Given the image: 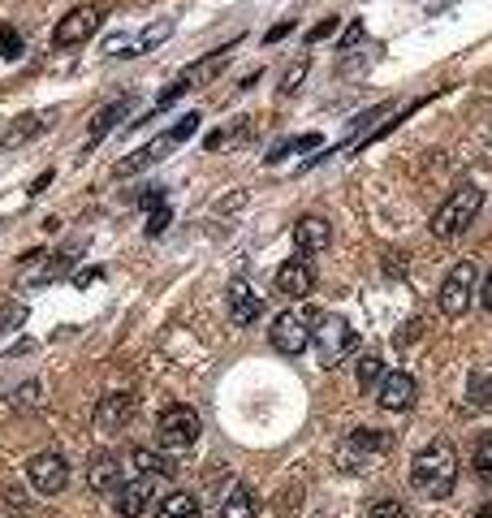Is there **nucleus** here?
<instances>
[{
    "mask_svg": "<svg viewBox=\"0 0 492 518\" xmlns=\"http://www.w3.org/2000/svg\"><path fill=\"white\" fill-rule=\"evenodd\" d=\"M458 484V454L449 441H428L410 458V488L428 501H445Z\"/></svg>",
    "mask_w": 492,
    "mask_h": 518,
    "instance_id": "f257e3e1",
    "label": "nucleus"
},
{
    "mask_svg": "<svg viewBox=\"0 0 492 518\" xmlns=\"http://www.w3.org/2000/svg\"><path fill=\"white\" fill-rule=\"evenodd\" d=\"M480 208H484V190L475 186V182H467V186H458L454 195H449L441 208L432 212V221H428V229H432V238H462L467 229L475 225V216H480Z\"/></svg>",
    "mask_w": 492,
    "mask_h": 518,
    "instance_id": "f03ea898",
    "label": "nucleus"
},
{
    "mask_svg": "<svg viewBox=\"0 0 492 518\" xmlns=\"http://www.w3.org/2000/svg\"><path fill=\"white\" fill-rule=\"evenodd\" d=\"M316 324H320V311L290 307V311H281V316L272 320L268 342H272V350H277V354H290V359H298V354L316 342Z\"/></svg>",
    "mask_w": 492,
    "mask_h": 518,
    "instance_id": "7ed1b4c3",
    "label": "nucleus"
},
{
    "mask_svg": "<svg viewBox=\"0 0 492 518\" xmlns=\"http://www.w3.org/2000/svg\"><path fill=\"white\" fill-rule=\"evenodd\" d=\"M389 449H393V432H385V428H359V432H350L346 441H341L337 462H341V471H367V467H376Z\"/></svg>",
    "mask_w": 492,
    "mask_h": 518,
    "instance_id": "20e7f679",
    "label": "nucleus"
},
{
    "mask_svg": "<svg viewBox=\"0 0 492 518\" xmlns=\"http://www.w3.org/2000/svg\"><path fill=\"white\" fill-rule=\"evenodd\" d=\"M199 121H203L199 113H186V117H177V126H173V130H164L156 143H147V147H139V152H134L130 160H121V165H117V177H130V173H143V169H152L156 160H164V156L173 152V147H182V143L190 139V134L199 130Z\"/></svg>",
    "mask_w": 492,
    "mask_h": 518,
    "instance_id": "39448f33",
    "label": "nucleus"
},
{
    "mask_svg": "<svg viewBox=\"0 0 492 518\" xmlns=\"http://www.w3.org/2000/svg\"><path fill=\"white\" fill-rule=\"evenodd\" d=\"M108 497H113V514L117 518H139L147 510V501L156 497V475L143 471V467H134Z\"/></svg>",
    "mask_w": 492,
    "mask_h": 518,
    "instance_id": "423d86ee",
    "label": "nucleus"
},
{
    "mask_svg": "<svg viewBox=\"0 0 492 518\" xmlns=\"http://www.w3.org/2000/svg\"><path fill=\"white\" fill-rule=\"evenodd\" d=\"M316 350H320V363L328 367V372H337L341 363L350 359L354 350H359V337H354V329L346 320H320V329H316Z\"/></svg>",
    "mask_w": 492,
    "mask_h": 518,
    "instance_id": "0eeeda50",
    "label": "nucleus"
},
{
    "mask_svg": "<svg viewBox=\"0 0 492 518\" xmlns=\"http://www.w3.org/2000/svg\"><path fill=\"white\" fill-rule=\"evenodd\" d=\"M475 285H480V264H475V259H462V264H458V268L445 277L441 294H436V303H441L445 316H462V311L471 307Z\"/></svg>",
    "mask_w": 492,
    "mask_h": 518,
    "instance_id": "6e6552de",
    "label": "nucleus"
},
{
    "mask_svg": "<svg viewBox=\"0 0 492 518\" xmlns=\"http://www.w3.org/2000/svg\"><path fill=\"white\" fill-rule=\"evenodd\" d=\"M156 436L164 449H190L203 436V419L190 411V406H169L156 424Z\"/></svg>",
    "mask_w": 492,
    "mask_h": 518,
    "instance_id": "1a4fd4ad",
    "label": "nucleus"
},
{
    "mask_svg": "<svg viewBox=\"0 0 492 518\" xmlns=\"http://www.w3.org/2000/svg\"><path fill=\"white\" fill-rule=\"evenodd\" d=\"M26 475H31V484H35L44 497H57L61 488L70 484V462H65V454H57V449H44V454L31 458Z\"/></svg>",
    "mask_w": 492,
    "mask_h": 518,
    "instance_id": "9d476101",
    "label": "nucleus"
},
{
    "mask_svg": "<svg viewBox=\"0 0 492 518\" xmlns=\"http://www.w3.org/2000/svg\"><path fill=\"white\" fill-rule=\"evenodd\" d=\"M100 18H104V13L91 9V5L70 9L57 22V31H52V48H78V44H87V39L95 35V26H100Z\"/></svg>",
    "mask_w": 492,
    "mask_h": 518,
    "instance_id": "9b49d317",
    "label": "nucleus"
},
{
    "mask_svg": "<svg viewBox=\"0 0 492 518\" xmlns=\"http://www.w3.org/2000/svg\"><path fill=\"white\" fill-rule=\"evenodd\" d=\"M376 398L385 411H410L419 398V385H415V376L410 372H385V380L376 385Z\"/></svg>",
    "mask_w": 492,
    "mask_h": 518,
    "instance_id": "f8f14e48",
    "label": "nucleus"
},
{
    "mask_svg": "<svg viewBox=\"0 0 492 518\" xmlns=\"http://www.w3.org/2000/svg\"><path fill=\"white\" fill-rule=\"evenodd\" d=\"M259 316H264V298H259L246 281H234V285H229V320H234L238 329H251Z\"/></svg>",
    "mask_w": 492,
    "mask_h": 518,
    "instance_id": "ddd939ff",
    "label": "nucleus"
},
{
    "mask_svg": "<svg viewBox=\"0 0 492 518\" xmlns=\"http://www.w3.org/2000/svg\"><path fill=\"white\" fill-rule=\"evenodd\" d=\"M311 285H316V272H311L307 259H285L281 272H277V294L285 298H307L311 294Z\"/></svg>",
    "mask_w": 492,
    "mask_h": 518,
    "instance_id": "4468645a",
    "label": "nucleus"
},
{
    "mask_svg": "<svg viewBox=\"0 0 492 518\" xmlns=\"http://www.w3.org/2000/svg\"><path fill=\"white\" fill-rule=\"evenodd\" d=\"M328 242H333V225H328L324 216H303V221L294 225L298 255H320V251H328Z\"/></svg>",
    "mask_w": 492,
    "mask_h": 518,
    "instance_id": "2eb2a0df",
    "label": "nucleus"
},
{
    "mask_svg": "<svg viewBox=\"0 0 492 518\" xmlns=\"http://www.w3.org/2000/svg\"><path fill=\"white\" fill-rule=\"evenodd\" d=\"M126 475H130V467H126V458H117V454H100L87 467V480H91L95 493H113Z\"/></svg>",
    "mask_w": 492,
    "mask_h": 518,
    "instance_id": "dca6fc26",
    "label": "nucleus"
},
{
    "mask_svg": "<svg viewBox=\"0 0 492 518\" xmlns=\"http://www.w3.org/2000/svg\"><path fill=\"white\" fill-rule=\"evenodd\" d=\"M130 108H134V100L126 95V100H113L108 108H100V113H95V121H91V134H87V147H95L104 139V134H113L117 126H121V117H130Z\"/></svg>",
    "mask_w": 492,
    "mask_h": 518,
    "instance_id": "f3484780",
    "label": "nucleus"
},
{
    "mask_svg": "<svg viewBox=\"0 0 492 518\" xmlns=\"http://www.w3.org/2000/svg\"><path fill=\"white\" fill-rule=\"evenodd\" d=\"M221 518H259V501L246 484H234L229 497L221 501Z\"/></svg>",
    "mask_w": 492,
    "mask_h": 518,
    "instance_id": "a211bd4d",
    "label": "nucleus"
},
{
    "mask_svg": "<svg viewBox=\"0 0 492 518\" xmlns=\"http://www.w3.org/2000/svg\"><path fill=\"white\" fill-rule=\"evenodd\" d=\"M156 518H203V506L195 493H169L156 506Z\"/></svg>",
    "mask_w": 492,
    "mask_h": 518,
    "instance_id": "6ab92c4d",
    "label": "nucleus"
},
{
    "mask_svg": "<svg viewBox=\"0 0 492 518\" xmlns=\"http://www.w3.org/2000/svg\"><path fill=\"white\" fill-rule=\"evenodd\" d=\"M130 411H134V402L126 398V393H108V398L100 402V411H95V415H100V428H108V432H113V428H121V424H126V419H130Z\"/></svg>",
    "mask_w": 492,
    "mask_h": 518,
    "instance_id": "aec40b11",
    "label": "nucleus"
},
{
    "mask_svg": "<svg viewBox=\"0 0 492 518\" xmlns=\"http://www.w3.org/2000/svg\"><path fill=\"white\" fill-rule=\"evenodd\" d=\"M225 61H229V48H216V52H208V57H203L199 65H186V83H208V78H216V74H221L225 70Z\"/></svg>",
    "mask_w": 492,
    "mask_h": 518,
    "instance_id": "412c9836",
    "label": "nucleus"
},
{
    "mask_svg": "<svg viewBox=\"0 0 492 518\" xmlns=\"http://www.w3.org/2000/svg\"><path fill=\"white\" fill-rule=\"evenodd\" d=\"M320 143H324L320 134H303V139H285V143H277V147H272V152H268L264 160H268V165H281L285 156H294V152H316Z\"/></svg>",
    "mask_w": 492,
    "mask_h": 518,
    "instance_id": "4be33fe9",
    "label": "nucleus"
},
{
    "mask_svg": "<svg viewBox=\"0 0 492 518\" xmlns=\"http://www.w3.org/2000/svg\"><path fill=\"white\" fill-rule=\"evenodd\" d=\"M74 259H78V247H74V251H61V255H52V264H48L44 272H39V277H35V285H52V281H61L65 272L74 268Z\"/></svg>",
    "mask_w": 492,
    "mask_h": 518,
    "instance_id": "5701e85b",
    "label": "nucleus"
},
{
    "mask_svg": "<svg viewBox=\"0 0 492 518\" xmlns=\"http://www.w3.org/2000/svg\"><path fill=\"white\" fill-rule=\"evenodd\" d=\"M475 475H480L484 484H492V432H484L480 445H475Z\"/></svg>",
    "mask_w": 492,
    "mask_h": 518,
    "instance_id": "b1692460",
    "label": "nucleus"
},
{
    "mask_svg": "<svg viewBox=\"0 0 492 518\" xmlns=\"http://www.w3.org/2000/svg\"><path fill=\"white\" fill-rule=\"evenodd\" d=\"M380 380H385V363H380L376 354H367V359L359 363V389H376Z\"/></svg>",
    "mask_w": 492,
    "mask_h": 518,
    "instance_id": "393cba45",
    "label": "nucleus"
},
{
    "mask_svg": "<svg viewBox=\"0 0 492 518\" xmlns=\"http://www.w3.org/2000/svg\"><path fill=\"white\" fill-rule=\"evenodd\" d=\"M471 406H492V372L471 376Z\"/></svg>",
    "mask_w": 492,
    "mask_h": 518,
    "instance_id": "a878e982",
    "label": "nucleus"
},
{
    "mask_svg": "<svg viewBox=\"0 0 492 518\" xmlns=\"http://www.w3.org/2000/svg\"><path fill=\"white\" fill-rule=\"evenodd\" d=\"M26 44H22V35L13 31V26H0V57L13 61V57H22Z\"/></svg>",
    "mask_w": 492,
    "mask_h": 518,
    "instance_id": "bb28decb",
    "label": "nucleus"
},
{
    "mask_svg": "<svg viewBox=\"0 0 492 518\" xmlns=\"http://www.w3.org/2000/svg\"><path fill=\"white\" fill-rule=\"evenodd\" d=\"M104 52H108V57H139V39H130V35H113V39H108V44H104Z\"/></svg>",
    "mask_w": 492,
    "mask_h": 518,
    "instance_id": "cd10ccee",
    "label": "nucleus"
},
{
    "mask_svg": "<svg viewBox=\"0 0 492 518\" xmlns=\"http://www.w3.org/2000/svg\"><path fill=\"white\" fill-rule=\"evenodd\" d=\"M173 35V22H156V26H147V31L139 35V48L147 52V48H156V44H164V39Z\"/></svg>",
    "mask_w": 492,
    "mask_h": 518,
    "instance_id": "c85d7f7f",
    "label": "nucleus"
},
{
    "mask_svg": "<svg viewBox=\"0 0 492 518\" xmlns=\"http://www.w3.org/2000/svg\"><path fill=\"white\" fill-rule=\"evenodd\" d=\"M307 70H311V61H307V57L298 61V65H290V70H285V78H281V95H294V91H298V83L307 78Z\"/></svg>",
    "mask_w": 492,
    "mask_h": 518,
    "instance_id": "c756f323",
    "label": "nucleus"
},
{
    "mask_svg": "<svg viewBox=\"0 0 492 518\" xmlns=\"http://www.w3.org/2000/svg\"><path fill=\"white\" fill-rule=\"evenodd\" d=\"M169 221H173V212L164 208V203H160V208H152V216H147V238H160L164 229H169Z\"/></svg>",
    "mask_w": 492,
    "mask_h": 518,
    "instance_id": "7c9ffc66",
    "label": "nucleus"
},
{
    "mask_svg": "<svg viewBox=\"0 0 492 518\" xmlns=\"http://www.w3.org/2000/svg\"><path fill=\"white\" fill-rule=\"evenodd\" d=\"M372 518H410L402 501H376L372 506Z\"/></svg>",
    "mask_w": 492,
    "mask_h": 518,
    "instance_id": "2f4dec72",
    "label": "nucleus"
},
{
    "mask_svg": "<svg viewBox=\"0 0 492 518\" xmlns=\"http://www.w3.org/2000/svg\"><path fill=\"white\" fill-rule=\"evenodd\" d=\"M363 35H367V26H363V22H350V26H346V35H341V52L359 48V44H363Z\"/></svg>",
    "mask_w": 492,
    "mask_h": 518,
    "instance_id": "473e14b6",
    "label": "nucleus"
},
{
    "mask_svg": "<svg viewBox=\"0 0 492 518\" xmlns=\"http://www.w3.org/2000/svg\"><path fill=\"white\" fill-rule=\"evenodd\" d=\"M328 35H337V18H324L320 26H311V31H307V44H320V39H328Z\"/></svg>",
    "mask_w": 492,
    "mask_h": 518,
    "instance_id": "72a5a7b5",
    "label": "nucleus"
},
{
    "mask_svg": "<svg viewBox=\"0 0 492 518\" xmlns=\"http://www.w3.org/2000/svg\"><path fill=\"white\" fill-rule=\"evenodd\" d=\"M22 320H26V307H5L0 311V324H5V329H18Z\"/></svg>",
    "mask_w": 492,
    "mask_h": 518,
    "instance_id": "f704fd0d",
    "label": "nucleus"
},
{
    "mask_svg": "<svg viewBox=\"0 0 492 518\" xmlns=\"http://www.w3.org/2000/svg\"><path fill=\"white\" fill-rule=\"evenodd\" d=\"M35 398H39V385H26L13 393V406H35Z\"/></svg>",
    "mask_w": 492,
    "mask_h": 518,
    "instance_id": "c9c22d12",
    "label": "nucleus"
},
{
    "mask_svg": "<svg viewBox=\"0 0 492 518\" xmlns=\"http://www.w3.org/2000/svg\"><path fill=\"white\" fill-rule=\"evenodd\" d=\"M160 199H164V190H160V186H147L143 195H139V203H143V208H156Z\"/></svg>",
    "mask_w": 492,
    "mask_h": 518,
    "instance_id": "e433bc0d",
    "label": "nucleus"
},
{
    "mask_svg": "<svg viewBox=\"0 0 492 518\" xmlns=\"http://www.w3.org/2000/svg\"><path fill=\"white\" fill-rule=\"evenodd\" d=\"M52 177H57V173H52V169H48V173H39V177H35V182H31V195H44V190L52 186Z\"/></svg>",
    "mask_w": 492,
    "mask_h": 518,
    "instance_id": "4c0bfd02",
    "label": "nucleus"
},
{
    "mask_svg": "<svg viewBox=\"0 0 492 518\" xmlns=\"http://www.w3.org/2000/svg\"><path fill=\"white\" fill-rule=\"evenodd\" d=\"M290 31H294V22H277V26H272V31H268V44H277V39H285Z\"/></svg>",
    "mask_w": 492,
    "mask_h": 518,
    "instance_id": "58836bf2",
    "label": "nucleus"
},
{
    "mask_svg": "<svg viewBox=\"0 0 492 518\" xmlns=\"http://www.w3.org/2000/svg\"><path fill=\"white\" fill-rule=\"evenodd\" d=\"M480 303H484V311H492V272H488V281H484V294H480Z\"/></svg>",
    "mask_w": 492,
    "mask_h": 518,
    "instance_id": "ea45409f",
    "label": "nucleus"
},
{
    "mask_svg": "<svg viewBox=\"0 0 492 518\" xmlns=\"http://www.w3.org/2000/svg\"><path fill=\"white\" fill-rule=\"evenodd\" d=\"M95 277H104V268H91V272H78V285H87V281H95Z\"/></svg>",
    "mask_w": 492,
    "mask_h": 518,
    "instance_id": "a19ab883",
    "label": "nucleus"
},
{
    "mask_svg": "<svg viewBox=\"0 0 492 518\" xmlns=\"http://www.w3.org/2000/svg\"><path fill=\"white\" fill-rule=\"evenodd\" d=\"M480 518H492V506H484V510H480Z\"/></svg>",
    "mask_w": 492,
    "mask_h": 518,
    "instance_id": "79ce46f5",
    "label": "nucleus"
}]
</instances>
